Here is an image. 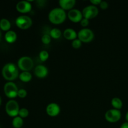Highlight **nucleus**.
<instances>
[{
	"label": "nucleus",
	"mask_w": 128,
	"mask_h": 128,
	"mask_svg": "<svg viewBox=\"0 0 128 128\" xmlns=\"http://www.w3.org/2000/svg\"><path fill=\"white\" fill-rule=\"evenodd\" d=\"M66 12L61 8H56L51 10L48 14V20L54 24H60L64 22L66 19Z\"/></svg>",
	"instance_id": "nucleus-1"
},
{
	"label": "nucleus",
	"mask_w": 128,
	"mask_h": 128,
	"mask_svg": "<svg viewBox=\"0 0 128 128\" xmlns=\"http://www.w3.org/2000/svg\"><path fill=\"white\" fill-rule=\"evenodd\" d=\"M2 74L5 80L12 81L19 77V71L17 66L13 63H7L3 66Z\"/></svg>",
	"instance_id": "nucleus-2"
},
{
	"label": "nucleus",
	"mask_w": 128,
	"mask_h": 128,
	"mask_svg": "<svg viewBox=\"0 0 128 128\" xmlns=\"http://www.w3.org/2000/svg\"><path fill=\"white\" fill-rule=\"evenodd\" d=\"M18 66L22 71H29L32 69L34 62L32 59L28 56H22L18 61Z\"/></svg>",
	"instance_id": "nucleus-3"
},
{
	"label": "nucleus",
	"mask_w": 128,
	"mask_h": 128,
	"mask_svg": "<svg viewBox=\"0 0 128 128\" xmlns=\"http://www.w3.org/2000/svg\"><path fill=\"white\" fill-rule=\"evenodd\" d=\"M16 25L21 30H28L30 28L32 24V21L31 18L26 15L20 16L16 19Z\"/></svg>",
	"instance_id": "nucleus-4"
},
{
	"label": "nucleus",
	"mask_w": 128,
	"mask_h": 128,
	"mask_svg": "<svg viewBox=\"0 0 128 128\" xmlns=\"http://www.w3.org/2000/svg\"><path fill=\"white\" fill-rule=\"evenodd\" d=\"M5 110H6V113L9 116L15 118L18 116L20 109L17 101L14 100H10L6 103Z\"/></svg>",
	"instance_id": "nucleus-5"
},
{
	"label": "nucleus",
	"mask_w": 128,
	"mask_h": 128,
	"mask_svg": "<svg viewBox=\"0 0 128 128\" xmlns=\"http://www.w3.org/2000/svg\"><path fill=\"white\" fill-rule=\"evenodd\" d=\"M94 34L92 31L88 28H83L78 33V38L82 42H90L93 40Z\"/></svg>",
	"instance_id": "nucleus-6"
},
{
	"label": "nucleus",
	"mask_w": 128,
	"mask_h": 128,
	"mask_svg": "<svg viewBox=\"0 0 128 128\" xmlns=\"http://www.w3.org/2000/svg\"><path fill=\"white\" fill-rule=\"evenodd\" d=\"M18 89L17 86L12 81H9L4 86V92L5 95L9 98H14L18 96Z\"/></svg>",
	"instance_id": "nucleus-7"
},
{
	"label": "nucleus",
	"mask_w": 128,
	"mask_h": 128,
	"mask_svg": "<svg viewBox=\"0 0 128 128\" xmlns=\"http://www.w3.org/2000/svg\"><path fill=\"white\" fill-rule=\"evenodd\" d=\"M104 117L107 121L111 123H114L120 120L121 118V112L120 110L111 109L106 111Z\"/></svg>",
	"instance_id": "nucleus-8"
},
{
	"label": "nucleus",
	"mask_w": 128,
	"mask_h": 128,
	"mask_svg": "<svg viewBox=\"0 0 128 128\" xmlns=\"http://www.w3.org/2000/svg\"><path fill=\"white\" fill-rule=\"evenodd\" d=\"M99 13V10L96 6L93 5H90L82 10V14L84 18L91 20L96 18Z\"/></svg>",
	"instance_id": "nucleus-9"
},
{
	"label": "nucleus",
	"mask_w": 128,
	"mask_h": 128,
	"mask_svg": "<svg viewBox=\"0 0 128 128\" xmlns=\"http://www.w3.org/2000/svg\"><path fill=\"white\" fill-rule=\"evenodd\" d=\"M67 16L70 21L75 22V23L81 22V21L83 18L82 12L77 9H72V10L69 11Z\"/></svg>",
	"instance_id": "nucleus-10"
},
{
	"label": "nucleus",
	"mask_w": 128,
	"mask_h": 128,
	"mask_svg": "<svg viewBox=\"0 0 128 128\" xmlns=\"http://www.w3.org/2000/svg\"><path fill=\"white\" fill-rule=\"evenodd\" d=\"M16 8L17 11L21 13H28L31 11L32 5L28 1H21L18 2Z\"/></svg>",
	"instance_id": "nucleus-11"
},
{
	"label": "nucleus",
	"mask_w": 128,
	"mask_h": 128,
	"mask_svg": "<svg viewBox=\"0 0 128 128\" xmlns=\"http://www.w3.org/2000/svg\"><path fill=\"white\" fill-rule=\"evenodd\" d=\"M46 111L49 116L56 117L60 114V107L58 104L55 103V102H51L47 106Z\"/></svg>",
	"instance_id": "nucleus-12"
},
{
	"label": "nucleus",
	"mask_w": 128,
	"mask_h": 128,
	"mask_svg": "<svg viewBox=\"0 0 128 128\" xmlns=\"http://www.w3.org/2000/svg\"><path fill=\"white\" fill-rule=\"evenodd\" d=\"M34 72L35 76L38 78H44L48 74V70L43 65H38L35 67Z\"/></svg>",
	"instance_id": "nucleus-13"
},
{
	"label": "nucleus",
	"mask_w": 128,
	"mask_h": 128,
	"mask_svg": "<svg viewBox=\"0 0 128 128\" xmlns=\"http://www.w3.org/2000/svg\"><path fill=\"white\" fill-rule=\"evenodd\" d=\"M60 8L63 10H71L76 4L75 0H60L59 1Z\"/></svg>",
	"instance_id": "nucleus-14"
},
{
	"label": "nucleus",
	"mask_w": 128,
	"mask_h": 128,
	"mask_svg": "<svg viewBox=\"0 0 128 128\" xmlns=\"http://www.w3.org/2000/svg\"><path fill=\"white\" fill-rule=\"evenodd\" d=\"M63 36L66 40L73 41L77 38L78 34L73 29L67 28L63 32Z\"/></svg>",
	"instance_id": "nucleus-15"
},
{
	"label": "nucleus",
	"mask_w": 128,
	"mask_h": 128,
	"mask_svg": "<svg viewBox=\"0 0 128 128\" xmlns=\"http://www.w3.org/2000/svg\"><path fill=\"white\" fill-rule=\"evenodd\" d=\"M4 38L6 42L8 43H13L17 40V34L14 31L10 30L6 32Z\"/></svg>",
	"instance_id": "nucleus-16"
},
{
	"label": "nucleus",
	"mask_w": 128,
	"mask_h": 128,
	"mask_svg": "<svg viewBox=\"0 0 128 128\" xmlns=\"http://www.w3.org/2000/svg\"><path fill=\"white\" fill-rule=\"evenodd\" d=\"M19 78L22 82H28L32 80V75L29 71H22L19 75Z\"/></svg>",
	"instance_id": "nucleus-17"
},
{
	"label": "nucleus",
	"mask_w": 128,
	"mask_h": 128,
	"mask_svg": "<svg viewBox=\"0 0 128 128\" xmlns=\"http://www.w3.org/2000/svg\"><path fill=\"white\" fill-rule=\"evenodd\" d=\"M0 28L4 31H10L11 28V22L6 18L1 19L0 20Z\"/></svg>",
	"instance_id": "nucleus-18"
},
{
	"label": "nucleus",
	"mask_w": 128,
	"mask_h": 128,
	"mask_svg": "<svg viewBox=\"0 0 128 128\" xmlns=\"http://www.w3.org/2000/svg\"><path fill=\"white\" fill-rule=\"evenodd\" d=\"M111 105L114 109L120 110L122 107V101L119 98H114L111 100Z\"/></svg>",
	"instance_id": "nucleus-19"
},
{
	"label": "nucleus",
	"mask_w": 128,
	"mask_h": 128,
	"mask_svg": "<svg viewBox=\"0 0 128 128\" xmlns=\"http://www.w3.org/2000/svg\"><path fill=\"white\" fill-rule=\"evenodd\" d=\"M23 120L19 116L14 118L12 121V125L14 128H21L23 125Z\"/></svg>",
	"instance_id": "nucleus-20"
},
{
	"label": "nucleus",
	"mask_w": 128,
	"mask_h": 128,
	"mask_svg": "<svg viewBox=\"0 0 128 128\" xmlns=\"http://www.w3.org/2000/svg\"><path fill=\"white\" fill-rule=\"evenodd\" d=\"M49 34H50L51 38L55 39V40H57V39H59L61 37V34H62V32H61V30L60 29L52 28V30H50V33Z\"/></svg>",
	"instance_id": "nucleus-21"
},
{
	"label": "nucleus",
	"mask_w": 128,
	"mask_h": 128,
	"mask_svg": "<svg viewBox=\"0 0 128 128\" xmlns=\"http://www.w3.org/2000/svg\"><path fill=\"white\" fill-rule=\"evenodd\" d=\"M39 57L41 61H46L49 58L48 52L45 50H42L39 54Z\"/></svg>",
	"instance_id": "nucleus-22"
},
{
	"label": "nucleus",
	"mask_w": 128,
	"mask_h": 128,
	"mask_svg": "<svg viewBox=\"0 0 128 128\" xmlns=\"http://www.w3.org/2000/svg\"><path fill=\"white\" fill-rule=\"evenodd\" d=\"M51 38L50 34H44L41 38V41L44 44H49L51 42Z\"/></svg>",
	"instance_id": "nucleus-23"
},
{
	"label": "nucleus",
	"mask_w": 128,
	"mask_h": 128,
	"mask_svg": "<svg viewBox=\"0 0 128 128\" xmlns=\"http://www.w3.org/2000/svg\"><path fill=\"white\" fill-rule=\"evenodd\" d=\"M18 116L21 118H26L29 116V111L26 108H21L19 111Z\"/></svg>",
	"instance_id": "nucleus-24"
},
{
	"label": "nucleus",
	"mask_w": 128,
	"mask_h": 128,
	"mask_svg": "<svg viewBox=\"0 0 128 128\" xmlns=\"http://www.w3.org/2000/svg\"><path fill=\"white\" fill-rule=\"evenodd\" d=\"M71 44H72V46L73 48L79 49L80 48H81V45H82V42L79 39H76V40H73L72 41Z\"/></svg>",
	"instance_id": "nucleus-25"
},
{
	"label": "nucleus",
	"mask_w": 128,
	"mask_h": 128,
	"mask_svg": "<svg viewBox=\"0 0 128 128\" xmlns=\"http://www.w3.org/2000/svg\"><path fill=\"white\" fill-rule=\"evenodd\" d=\"M27 91L24 89H20L18 90V96L20 97V98H24L27 96Z\"/></svg>",
	"instance_id": "nucleus-26"
},
{
	"label": "nucleus",
	"mask_w": 128,
	"mask_h": 128,
	"mask_svg": "<svg viewBox=\"0 0 128 128\" xmlns=\"http://www.w3.org/2000/svg\"><path fill=\"white\" fill-rule=\"evenodd\" d=\"M80 23H81V26H82V27H84V28H86V27H87V26L89 25L90 21H89V20H88V19H86V18H83L82 20L81 21V22H80Z\"/></svg>",
	"instance_id": "nucleus-27"
},
{
	"label": "nucleus",
	"mask_w": 128,
	"mask_h": 128,
	"mask_svg": "<svg viewBox=\"0 0 128 128\" xmlns=\"http://www.w3.org/2000/svg\"><path fill=\"white\" fill-rule=\"evenodd\" d=\"M100 8H101V10H106V9H108V3L106 1H101V2L100 3Z\"/></svg>",
	"instance_id": "nucleus-28"
},
{
	"label": "nucleus",
	"mask_w": 128,
	"mask_h": 128,
	"mask_svg": "<svg viewBox=\"0 0 128 128\" xmlns=\"http://www.w3.org/2000/svg\"><path fill=\"white\" fill-rule=\"evenodd\" d=\"M90 2L92 4V5L93 6H97V5H100V3L101 2V0H91Z\"/></svg>",
	"instance_id": "nucleus-29"
},
{
	"label": "nucleus",
	"mask_w": 128,
	"mask_h": 128,
	"mask_svg": "<svg viewBox=\"0 0 128 128\" xmlns=\"http://www.w3.org/2000/svg\"><path fill=\"white\" fill-rule=\"evenodd\" d=\"M120 128H128V122H125L121 126Z\"/></svg>",
	"instance_id": "nucleus-30"
},
{
	"label": "nucleus",
	"mask_w": 128,
	"mask_h": 128,
	"mask_svg": "<svg viewBox=\"0 0 128 128\" xmlns=\"http://www.w3.org/2000/svg\"><path fill=\"white\" fill-rule=\"evenodd\" d=\"M125 119H126V122H128V111L126 112V116H125Z\"/></svg>",
	"instance_id": "nucleus-31"
},
{
	"label": "nucleus",
	"mask_w": 128,
	"mask_h": 128,
	"mask_svg": "<svg viewBox=\"0 0 128 128\" xmlns=\"http://www.w3.org/2000/svg\"><path fill=\"white\" fill-rule=\"evenodd\" d=\"M1 102H2V99H1V96H0V106H1Z\"/></svg>",
	"instance_id": "nucleus-32"
},
{
	"label": "nucleus",
	"mask_w": 128,
	"mask_h": 128,
	"mask_svg": "<svg viewBox=\"0 0 128 128\" xmlns=\"http://www.w3.org/2000/svg\"><path fill=\"white\" fill-rule=\"evenodd\" d=\"M1 39V28H0V41Z\"/></svg>",
	"instance_id": "nucleus-33"
}]
</instances>
